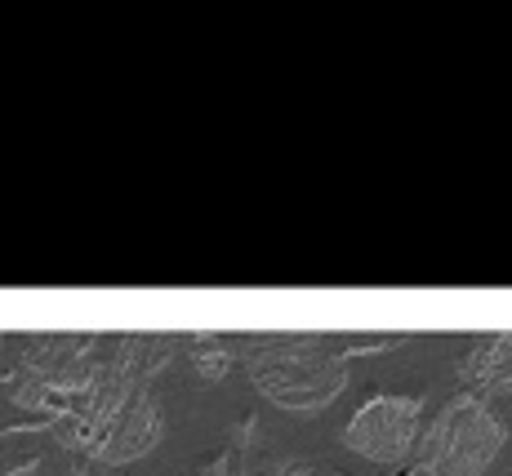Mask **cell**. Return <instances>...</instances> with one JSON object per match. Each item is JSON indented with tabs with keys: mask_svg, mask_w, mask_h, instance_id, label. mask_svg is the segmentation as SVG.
<instances>
[{
	"mask_svg": "<svg viewBox=\"0 0 512 476\" xmlns=\"http://www.w3.org/2000/svg\"><path fill=\"white\" fill-rule=\"evenodd\" d=\"M459 379L481 392H512V334H486L472 343Z\"/></svg>",
	"mask_w": 512,
	"mask_h": 476,
	"instance_id": "cell-6",
	"label": "cell"
},
{
	"mask_svg": "<svg viewBox=\"0 0 512 476\" xmlns=\"http://www.w3.org/2000/svg\"><path fill=\"white\" fill-rule=\"evenodd\" d=\"M259 476H312V468L303 459H277L272 468H263Z\"/></svg>",
	"mask_w": 512,
	"mask_h": 476,
	"instance_id": "cell-8",
	"label": "cell"
},
{
	"mask_svg": "<svg viewBox=\"0 0 512 476\" xmlns=\"http://www.w3.org/2000/svg\"><path fill=\"white\" fill-rule=\"evenodd\" d=\"M170 356V334H116V339H107L85 401L67 410L81 419L85 450L98 463L116 468V463H134L156 450L165 432V414L152 383L170 365Z\"/></svg>",
	"mask_w": 512,
	"mask_h": 476,
	"instance_id": "cell-1",
	"label": "cell"
},
{
	"mask_svg": "<svg viewBox=\"0 0 512 476\" xmlns=\"http://www.w3.org/2000/svg\"><path fill=\"white\" fill-rule=\"evenodd\" d=\"M192 356H196V370H201V379H223V374L232 370L236 361V347L214 339V334H205V339L192 343Z\"/></svg>",
	"mask_w": 512,
	"mask_h": 476,
	"instance_id": "cell-7",
	"label": "cell"
},
{
	"mask_svg": "<svg viewBox=\"0 0 512 476\" xmlns=\"http://www.w3.org/2000/svg\"><path fill=\"white\" fill-rule=\"evenodd\" d=\"M76 445H85L81 419L67 410L54 423L9 428L0 432V476H76Z\"/></svg>",
	"mask_w": 512,
	"mask_h": 476,
	"instance_id": "cell-5",
	"label": "cell"
},
{
	"mask_svg": "<svg viewBox=\"0 0 512 476\" xmlns=\"http://www.w3.org/2000/svg\"><path fill=\"white\" fill-rule=\"evenodd\" d=\"M419 423H423L419 396L383 392V396H370L366 405H357V414L343 428V445L352 454H361L366 463L392 468V463H406L419 450V436H423Z\"/></svg>",
	"mask_w": 512,
	"mask_h": 476,
	"instance_id": "cell-4",
	"label": "cell"
},
{
	"mask_svg": "<svg viewBox=\"0 0 512 476\" xmlns=\"http://www.w3.org/2000/svg\"><path fill=\"white\" fill-rule=\"evenodd\" d=\"M245 374L277 410L321 414L348 392V352L330 334H259L241 343Z\"/></svg>",
	"mask_w": 512,
	"mask_h": 476,
	"instance_id": "cell-2",
	"label": "cell"
},
{
	"mask_svg": "<svg viewBox=\"0 0 512 476\" xmlns=\"http://www.w3.org/2000/svg\"><path fill=\"white\" fill-rule=\"evenodd\" d=\"M228 463H232L228 454H219V459H214L210 468H205V472H196V476H228Z\"/></svg>",
	"mask_w": 512,
	"mask_h": 476,
	"instance_id": "cell-9",
	"label": "cell"
},
{
	"mask_svg": "<svg viewBox=\"0 0 512 476\" xmlns=\"http://www.w3.org/2000/svg\"><path fill=\"white\" fill-rule=\"evenodd\" d=\"M508 423L490 410L481 392H464L441 405L415 450L419 476H486L490 463L504 454Z\"/></svg>",
	"mask_w": 512,
	"mask_h": 476,
	"instance_id": "cell-3",
	"label": "cell"
}]
</instances>
